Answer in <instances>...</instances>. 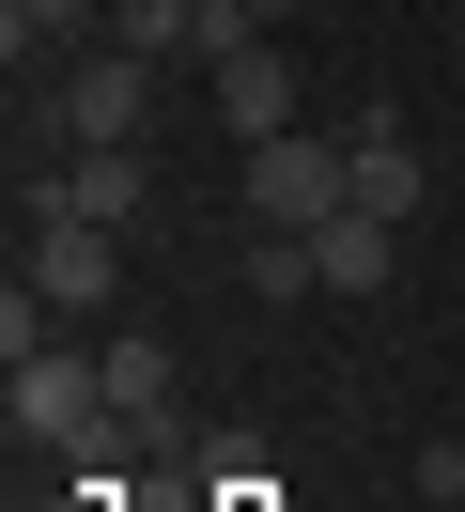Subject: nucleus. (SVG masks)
Segmentation results:
<instances>
[{"mask_svg":"<svg viewBox=\"0 0 465 512\" xmlns=\"http://www.w3.org/2000/svg\"><path fill=\"white\" fill-rule=\"evenodd\" d=\"M217 78V125H233V140H295V47H233V63H202Z\"/></svg>","mask_w":465,"mask_h":512,"instance_id":"obj_4","label":"nucleus"},{"mask_svg":"<svg viewBox=\"0 0 465 512\" xmlns=\"http://www.w3.org/2000/svg\"><path fill=\"white\" fill-rule=\"evenodd\" d=\"M109 373V419H171V342H93Z\"/></svg>","mask_w":465,"mask_h":512,"instance_id":"obj_9","label":"nucleus"},{"mask_svg":"<svg viewBox=\"0 0 465 512\" xmlns=\"http://www.w3.org/2000/svg\"><path fill=\"white\" fill-rule=\"evenodd\" d=\"M78 47H109V0H0V63L16 78L78 63Z\"/></svg>","mask_w":465,"mask_h":512,"instance_id":"obj_5","label":"nucleus"},{"mask_svg":"<svg viewBox=\"0 0 465 512\" xmlns=\"http://www.w3.org/2000/svg\"><path fill=\"white\" fill-rule=\"evenodd\" d=\"M357 202H372V218H419V140H403V109L357 125Z\"/></svg>","mask_w":465,"mask_h":512,"instance_id":"obj_8","label":"nucleus"},{"mask_svg":"<svg viewBox=\"0 0 465 512\" xmlns=\"http://www.w3.org/2000/svg\"><path fill=\"white\" fill-rule=\"evenodd\" d=\"M109 47H124V63H155V78L202 63V0H109Z\"/></svg>","mask_w":465,"mask_h":512,"instance_id":"obj_7","label":"nucleus"},{"mask_svg":"<svg viewBox=\"0 0 465 512\" xmlns=\"http://www.w3.org/2000/svg\"><path fill=\"white\" fill-rule=\"evenodd\" d=\"M0 419H16L31 450H93L109 435V373H93L78 342H31V357H0Z\"/></svg>","mask_w":465,"mask_h":512,"instance_id":"obj_2","label":"nucleus"},{"mask_svg":"<svg viewBox=\"0 0 465 512\" xmlns=\"http://www.w3.org/2000/svg\"><path fill=\"white\" fill-rule=\"evenodd\" d=\"M310 249H326V295H388L403 280V218H372V202H341Z\"/></svg>","mask_w":465,"mask_h":512,"instance_id":"obj_6","label":"nucleus"},{"mask_svg":"<svg viewBox=\"0 0 465 512\" xmlns=\"http://www.w3.org/2000/svg\"><path fill=\"white\" fill-rule=\"evenodd\" d=\"M16 280L47 295L62 326H78V311H109V280H124V233H109V218H31V249H16Z\"/></svg>","mask_w":465,"mask_h":512,"instance_id":"obj_3","label":"nucleus"},{"mask_svg":"<svg viewBox=\"0 0 465 512\" xmlns=\"http://www.w3.org/2000/svg\"><path fill=\"white\" fill-rule=\"evenodd\" d=\"M419 497H434V512H465V435H450V450H419Z\"/></svg>","mask_w":465,"mask_h":512,"instance_id":"obj_11","label":"nucleus"},{"mask_svg":"<svg viewBox=\"0 0 465 512\" xmlns=\"http://www.w3.org/2000/svg\"><path fill=\"white\" fill-rule=\"evenodd\" d=\"M248 295H264V311H295V295H326V249H310V233H264V249H248Z\"/></svg>","mask_w":465,"mask_h":512,"instance_id":"obj_10","label":"nucleus"},{"mask_svg":"<svg viewBox=\"0 0 465 512\" xmlns=\"http://www.w3.org/2000/svg\"><path fill=\"white\" fill-rule=\"evenodd\" d=\"M341 202H357V140H326V125L248 140V218H264V233H326Z\"/></svg>","mask_w":465,"mask_h":512,"instance_id":"obj_1","label":"nucleus"}]
</instances>
